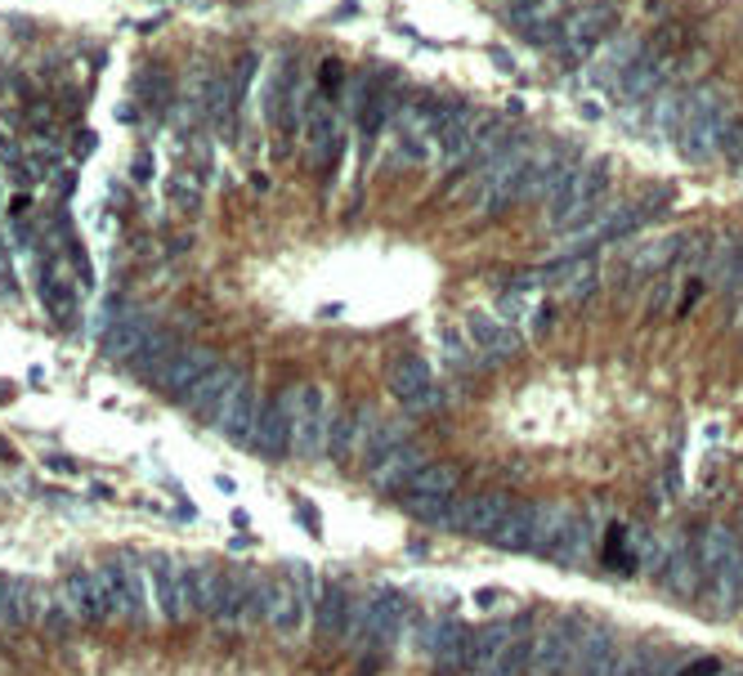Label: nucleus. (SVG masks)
I'll list each match as a JSON object with an SVG mask.
<instances>
[{
    "instance_id": "nucleus-16",
    "label": "nucleus",
    "mask_w": 743,
    "mask_h": 676,
    "mask_svg": "<svg viewBox=\"0 0 743 676\" xmlns=\"http://www.w3.org/2000/svg\"><path fill=\"white\" fill-rule=\"evenodd\" d=\"M614 23H618V10L610 6V0H592V6L565 14L561 37H555V50H561V59H578L592 46H601L614 32Z\"/></svg>"
},
{
    "instance_id": "nucleus-44",
    "label": "nucleus",
    "mask_w": 743,
    "mask_h": 676,
    "mask_svg": "<svg viewBox=\"0 0 743 676\" xmlns=\"http://www.w3.org/2000/svg\"><path fill=\"white\" fill-rule=\"evenodd\" d=\"M46 466H50V470H59V475H72V470H77V461H72V457H63V453H50V457H46Z\"/></svg>"
},
{
    "instance_id": "nucleus-3",
    "label": "nucleus",
    "mask_w": 743,
    "mask_h": 676,
    "mask_svg": "<svg viewBox=\"0 0 743 676\" xmlns=\"http://www.w3.org/2000/svg\"><path fill=\"white\" fill-rule=\"evenodd\" d=\"M734 130V112H730V99L716 90V86H699L690 99H685V117H681V152L690 161H712V152L725 148V135Z\"/></svg>"
},
{
    "instance_id": "nucleus-29",
    "label": "nucleus",
    "mask_w": 743,
    "mask_h": 676,
    "mask_svg": "<svg viewBox=\"0 0 743 676\" xmlns=\"http://www.w3.org/2000/svg\"><path fill=\"white\" fill-rule=\"evenodd\" d=\"M569 520H574V506L569 501H537L533 534H528V556H551L555 547H561Z\"/></svg>"
},
{
    "instance_id": "nucleus-40",
    "label": "nucleus",
    "mask_w": 743,
    "mask_h": 676,
    "mask_svg": "<svg viewBox=\"0 0 743 676\" xmlns=\"http://www.w3.org/2000/svg\"><path fill=\"white\" fill-rule=\"evenodd\" d=\"M327 457L340 461V466L354 457V408H336L331 435H327Z\"/></svg>"
},
{
    "instance_id": "nucleus-32",
    "label": "nucleus",
    "mask_w": 743,
    "mask_h": 676,
    "mask_svg": "<svg viewBox=\"0 0 743 676\" xmlns=\"http://www.w3.org/2000/svg\"><path fill=\"white\" fill-rule=\"evenodd\" d=\"M220 596H225V569H216L211 560H194L189 565V614L216 618Z\"/></svg>"
},
{
    "instance_id": "nucleus-14",
    "label": "nucleus",
    "mask_w": 743,
    "mask_h": 676,
    "mask_svg": "<svg viewBox=\"0 0 743 676\" xmlns=\"http://www.w3.org/2000/svg\"><path fill=\"white\" fill-rule=\"evenodd\" d=\"M667 46H681V32H663L654 46H645L641 54H636V63L618 77V99L623 103H645V99H654L658 95V86L667 81V68H672V50Z\"/></svg>"
},
{
    "instance_id": "nucleus-39",
    "label": "nucleus",
    "mask_w": 743,
    "mask_h": 676,
    "mask_svg": "<svg viewBox=\"0 0 743 676\" xmlns=\"http://www.w3.org/2000/svg\"><path fill=\"white\" fill-rule=\"evenodd\" d=\"M166 202L179 216H198L202 211V171H194V166H175L170 180H166Z\"/></svg>"
},
{
    "instance_id": "nucleus-4",
    "label": "nucleus",
    "mask_w": 743,
    "mask_h": 676,
    "mask_svg": "<svg viewBox=\"0 0 743 676\" xmlns=\"http://www.w3.org/2000/svg\"><path fill=\"white\" fill-rule=\"evenodd\" d=\"M610 193V161L592 157V161H574L569 176L561 180V189H555L546 198V220L555 233H565L569 225H578L583 216H592Z\"/></svg>"
},
{
    "instance_id": "nucleus-22",
    "label": "nucleus",
    "mask_w": 743,
    "mask_h": 676,
    "mask_svg": "<svg viewBox=\"0 0 743 676\" xmlns=\"http://www.w3.org/2000/svg\"><path fill=\"white\" fill-rule=\"evenodd\" d=\"M220 627H247V623H265V583L247 569L225 574V596L216 609Z\"/></svg>"
},
{
    "instance_id": "nucleus-42",
    "label": "nucleus",
    "mask_w": 743,
    "mask_h": 676,
    "mask_svg": "<svg viewBox=\"0 0 743 676\" xmlns=\"http://www.w3.org/2000/svg\"><path fill=\"white\" fill-rule=\"evenodd\" d=\"M0 291H6V296H19V282H14V269H10L6 247H0Z\"/></svg>"
},
{
    "instance_id": "nucleus-24",
    "label": "nucleus",
    "mask_w": 743,
    "mask_h": 676,
    "mask_svg": "<svg viewBox=\"0 0 743 676\" xmlns=\"http://www.w3.org/2000/svg\"><path fill=\"white\" fill-rule=\"evenodd\" d=\"M618 636L610 623H587L578 658H574V676H614L618 672Z\"/></svg>"
},
{
    "instance_id": "nucleus-43",
    "label": "nucleus",
    "mask_w": 743,
    "mask_h": 676,
    "mask_svg": "<svg viewBox=\"0 0 743 676\" xmlns=\"http://www.w3.org/2000/svg\"><path fill=\"white\" fill-rule=\"evenodd\" d=\"M721 672V663L716 658H699V663H690V667H681L676 676H716Z\"/></svg>"
},
{
    "instance_id": "nucleus-19",
    "label": "nucleus",
    "mask_w": 743,
    "mask_h": 676,
    "mask_svg": "<svg viewBox=\"0 0 743 676\" xmlns=\"http://www.w3.org/2000/svg\"><path fill=\"white\" fill-rule=\"evenodd\" d=\"M148 583H152V596H157V609H161L166 623L189 618V565L166 556V551H152L148 556Z\"/></svg>"
},
{
    "instance_id": "nucleus-35",
    "label": "nucleus",
    "mask_w": 743,
    "mask_h": 676,
    "mask_svg": "<svg viewBox=\"0 0 743 676\" xmlns=\"http://www.w3.org/2000/svg\"><path fill=\"white\" fill-rule=\"evenodd\" d=\"M148 336H152V331H148V318H139V314L112 318V322H108V331H103V355H108V359L130 364V359L143 350Z\"/></svg>"
},
{
    "instance_id": "nucleus-31",
    "label": "nucleus",
    "mask_w": 743,
    "mask_h": 676,
    "mask_svg": "<svg viewBox=\"0 0 743 676\" xmlns=\"http://www.w3.org/2000/svg\"><path fill=\"white\" fill-rule=\"evenodd\" d=\"M470 341L479 346V355L484 359H515L519 350H524V336H515L506 322H497V318H488V314H470Z\"/></svg>"
},
{
    "instance_id": "nucleus-17",
    "label": "nucleus",
    "mask_w": 743,
    "mask_h": 676,
    "mask_svg": "<svg viewBox=\"0 0 743 676\" xmlns=\"http://www.w3.org/2000/svg\"><path fill=\"white\" fill-rule=\"evenodd\" d=\"M242 368H234V364H220L216 372H207L189 395H184V404H189V412L198 417V421H211V426H225V417H229V408H234V399H238V390H242Z\"/></svg>"
},
{
    "instance_id": "nucleus-46",
    "label": "nucleus",
    "mask_w": 743,
    "mask_h": 676,
    "mask_svg": "<svg viewBox=\"0 0 743 676\" xmlns=\"http://www.w3.org/2000/svg\"><path fill=\"white\" fill-rule=\"evenodd\" d=\"M0 461H19V453L10 448V439H0Z\"/></svg>"
},
{
    "instance_id": "nucleus-9",
    "label": "nucleus",
    "mask_w": 743,
    "mask_h": 676,
    "mask_svg": "<svg viewBox=\"0 0 743 676\" xmlns=\"http://www.w3.org/2000/svg\"><path fill=\"white\" fill-rule=\"evenodd\" d=\"M457 484H462V470H457L453 461H430V466L399 493V506H404L413 520H422V525H444L448 506H453V497H457Z\"/></svg>"
},
{
    "instance_id": "nucleus-18",
    "label": "nucleus",
    "mask_w": 743,
    "mask_h": 676,
    "mask_svg": "<svg viewBox=\"0 0 743 676\" xmlns=\"http://www.w3.org/2000/svg\"><path fill=\"white\" fill-rule=\"evenodd\" d=\"M542 287L555 296V300H569V305H583L596 282H601V260L592 251H578V256H565V260H555L546 269H537Z\"/></svg>"
},
{
    "instance_id": "nucleus-12",
    "label": "nucleus",
    "mask_w": 743,
    "mask_h": 676,
    "mask_svg": "<svg viewBox=\"0 0 743 676\" xmlns=\"http://www.w3.org/2000/svg\"><path fill=\"white\" fill-rule=\"evenodd\" d=\"M470 640H475V632L466 623H457V618H430L422 627V636H417V645L426 649L435 676H462V672H470Z\"/></svg>"
},
{
    "instance_id": "nucleus-10",
    "label": "nucleus",
    "mask_w": 743,
    "mask_h": 676,
    "mask_svg": "<svg viewBox=\"0 0 743 676\" xmlns=\"http://www.w3.org/2000/svg\"><path fill=\"white\" fill-rule=\"evenodd\" d=\"M583 632L587 623L583 618H555L537 632L533 640V663L524 676H569L574 672V658H578V645H583Z\"/></svg>"
},
{
    "instance_id": "nucleus-6",
    "label": "nucleus",
    "mask_w": 743,
    "mask_h": 676,
    "mask_svg": "<svg viewBox=\"0 0 743 676\" xmlns=\"http://www.w3.org/2000/svg\"><path fill=\"white\" fill-rule=\"evenodd\" d=\"M283 395H287V412H291V457H300V461L327 457V435H331V417H336V408L327 404V390L318 381H291Z\"/></svg>"
},
{
    "instance_id": "nucleus-20",
    "label": "nucleus",
    "mask_w": 743,
    "mask_h": 676,
    "mask_svg": "<svg viewBox=\"0 0 743 676\" xmlns=\"http://www.w3.org/2000/svg\"><path fill=\"white\" fill-rule=\"evenodd\" d=\"M430 466V457H426V448L422 444H413V439H404V444H395V448H386L377 461H367V484L377 488V493H390V497H399L422 470Z\"/></svg>"
},
{
    "instance_id": "nucleus-2",
    "label": "nucleus",
    "mask_w": 743,
    "mask_h": 676,
    "mask_svg": "<svg viewBox=\"0 0 743 676\" xmlns=\"http://www.w3.org/2000/svg\"><path fill=\"white\" fill-rule=\"evenodd\" d=\"M511 139H515V130L506 126L502 112L457 108L453 121L439 130V152H444V166H453V171H475L479 161L502 152Z\"/></svg>"
},
{
    "instance_id": "nucleus-48",
    "label": "nucleus",
    "mask_w": 743,
    "mask_h": 676,
    "mask_svg": "<svg viewBox=\"0 0 743 676\" xmlns=\"http://www.w3.org/2000/svg\"><path fill=\"white\" fill-rule=\"evenodd\" d=\"M716 676H743V672H716Z\"/></svg>"
},
{
    "instance_id": "nucleus-36",
    "label": "nucleus",
    "mask_w": 743,
    "mask_h": 676,
    "mask_svg": "<svg viewBox=\"0 0 743 676\" xmlns=\"http://www.w3.org/2000/svg\"><path fill=\"white\" fill-rule=\"evenodd\" d=\"M256 426H260V395H256L251 381H242V390H238V399H234V408H229V417H225L220 430L238 448H256Z\"/></svg>"
},
{
    "instance_id": "nucleus-30",
    "label": "nucleus",
    "mask_w": 743,
    "mask_h": 676,
    "mask_svg": "<svg viewBox=\"0 0 743 676\" xmlns=\"http://www.w3.org/2000/svg\"><path fill=\"white\" fill-rule=\"evenodd\" d=\"M681 672V649L672 645H636L618 654L614 676H676Z\"/></svg>"
},
{
    "instance_id": "nucleus-28",
    "label": "nucleus",
    "mask_w": 743,
    "mask_h": 676,
    "mask_svg": "<svg viewBox=\"0 0 743 676\" xmlns=\"http://www.w3.org/2000/svg\"><path fill=\"white\" fill-rule=\"evenodd\" d=\"M112 565H117L121 596H126V627H143L148 623V560H139L135 551H117Z\"/></svg>"
},
{
    "instance_id": "nucleus-11",
    "label": "nucleus",
    "mask_w": 743,
    "mask_h": 676,
    "mask_svg": "<svg viewBox=\"0 0 743 676\" xmlns=\"http://www.w3.org/2000/svg\"><path fill=\"white\" fill-rule=\"evenodd\" d=\"M386 386H390V395H395L408 412H444V390H439V381H435V372H430V364H426L422 355H399V359H390Z\"/></svg>"
},
{
    "instance_id": "nucleus-8",
    "label": "nucleus",
    "mask_w": 743,
    "mask_h": 676,
    "mask_svg": "<svg viewBox=\"0 0 743 676\" xmlns=\"http://www.w3.org/2000/svg\"><path fill=\"white\" fill-rule=\"evenodd\" d=\"M309 600H318V583L305 565H291L283 578L265 583V627L278 636H296L309 618Z\"/></svg>"
},
{
    "instance_id": "nucleus-7",
    "label": "nucleus",
    "mask_w": 743,
    "mask_h": 676,
    "mask_svg": "<svg viewBox=\"0 0 743 676\" xmlns=\"http://www.w3.org/2000/svg\"><path fill=\"white\" fill-rule=\"evenodd\" d=\"M404 618H408V600L395 587H377L354 605L349 640H358L367 654H386V649H395V636H399Z\"/></svg>"
},
{
    "instance_id": "nucleus-13",
    "label": "nucleus",
    "mask_w": 743,
    "mask_h": 676,
    "mask_svg": "<svg viewBox=\"0 0 743 676\" xmlns=\"http://www.w3.org/2000/svg\"><path fill=\"white\" fill-rule=\"evenodd\" d=\"M511 493L502 488H479V493H466V497H453L448 516H444V529L448 534H466V538H488L497 529V520L511 511Z\"/></svg>"
},
{
    "instance_id": "nucleus-23",
    "label": "nucleus",
    "mask_w": 743,
    "mask_h": 676,
    "mask_svg": "<svg viewBox=\"0 0 743 676\" xmlns=\"http://www.w3.org/2000/svg\"><path fill=\"white\" fill-rule=\"evenodd\" d=\"M699 556H694V543L690 538H667V551H663V565H658V587L672 596V600H694L699 596Z\"/></svg>"
},
{
    "instance_id": "nucleus-34",
    "label": "nucleus",
    "mask_w": 743,
    "mask_h": 676,
    "mask_svg": "<svg viewBox=\"0 0 743 676\" xmlns=\"http://www.w3.org/2000/svg\"><path fill=\"white\" fill-rule=\"evenodd\" d=\"M77 623H81V618H77L68 592H63V587H41V596H37V627H41L46 636L63 640V636L77 632Z\"/></svg>"
},
{
    "instance_id": "nucleus-15",
    "label": "nucleus",
    "mask_w": 743,
    "mask_h": 676,
    "mask_svg": "<svg viewBox=\"0 0 743 676\" xmlns=\"http://www.w3.org/2000/svg\"><path fill=\"white\" fill-rule=\"evenodd\" d=\"M300 148H305V166L309 171H331L340 148H345V121L336 117L331 103H309L305 121H300Z\"/></svg>"
},
{
    "instance_id": "nucleus-38",
    "label": "nucleus",
    "mask_w": 743,
    "mask_h": 676,
    "mask_svg": "<svg viewBox=\"0 0 743 676\" xmlns=\"http://www.w3.org/2000/svg\"><path fill=\"white\" fill-rule=\"evenodd\" d=\"M641 50H645V46H641V37H627V32H623V37H614V41L605 46L601 63L592 68V81H596V86H610V81H618V77H623V72L636 63V54H641Z\"/></svg>"
},
{
    "instance_id": "nucleus-25",
    "label": "nucleus",
    "mask_w": 743,
    "mask_h": 676,
    "mask_svg": "<svg viewBox=\"0 0 743 676\" xmlns=\"http://www.w3.org/2000/svg\"><path fill=\"white\" fill-rule=\"evenodd\" d=\"M37 291H41V300H46V309H50V318L59 327H77V318H81V291L68 282V269H59L55 260H46L41 274H37Z\"/></svg>"
},
{
    "instance_id": "nucleus-49",
    "label": "nucleus",
    "mask_w": 743,
    "mask_h": 676,
    "mask_svg": "<svg viewBox=\"0 0 743 676\" xmlns=\"http://www.w3.org/2000/svg\"><path fill=\"white\" fill-rule=\"evenodd\" d=\"M234 6H242V0H234Z\"/></svg>"
},
{
    "instance_id": "nucleus-37",
    "label": "nucleus",
    "mask_w": 743,
    "mask_h": 676,
    "mask_svg": "<svg viewBox=\"0 0 743 676\" xmlns=\"http://www.w3.org/2000/svg\"><path fill=\"white\" fill-rule=\"evenodd\" d=\"M533 511H537V501H511V511L497 520V529H493L484 543H493L497 551H528Z\"/></svg>"
},
{
    "instance_id": "nucleus-27",
    "label": "nucleus",
    "mask_w": 743,
    "mask_h": 676,
    "mask_svg": "<svg viewBox=\"0 0 743 676\" xmlns=\"http://www.w3.org/2000/svg\"><path fill=\"white\" fill-rule=\"evenodd\" d=\"M318 623V640H345L349 636V627H354V592L345 587V583H323V592H318V614H314Z\"/></svg>"
},
{
    "instance_id": "nucleus-26",
    "label": "nucleus",
    "mask_w": 743,
    "mask_h": 676,
    "mask_svg": "<svg viewBox=\"0 0 743 676\" xmlns=\"http://www.w3.org/2000/svg\"><path fill=\"white\" fill-rule=\"evenodd\" d=\"M256 453L278 461L291 453V412H287V395L278 390L274 399L260 404V426H256Z\"/></svg>"
},
{
    "instance_id": "nucleus-21",
    "label": "nucleus",
    "mask_w": 743,
    "mask_h": 676,
    "mask_svg": "<svg viewBox=\"0 0 743 676\" xmlns=\"http://www.w3.org/2000/svg\"><path fill=\"white\" fill-rule=\"evenodd\" d=\"M220 368V355L211 350V346H179L170 359H166V368L152 377V386L161 390V395H170V399H184L189 395L207 372H216Z\"/></svg>"
},
{
    "instance_id": "nucleus-33",
    "label": "nucleus",
    "mask_w": 743,
    "mask_h": 676,
    "mask_svg": "<svg viewBox=\"0 0 743 676\" xmlns=\"http://www.w3.org/2000/svg\"><path fill=\"white\" fill-rule=\"evenodd\" d=\"M592 551H596V516L592 511H574V520H569L561 547L551 551V560L565 565V569H578V565L592 560Z\"/></svg>"
},
{
    "instance_id": "nucleus-41",
    "label": "nucleus",
    "mask_w": 743,
    "mask_h": 676,
    "mask_svg": "<svg viewBox=\"0 0 743 676\" xmlns=\"http://www.w3.org/2000/svg\"><path fill=\"white\" fill-rule=\"evenodd\" d=\"M143 81H148V86H143V99H148L152 108H161V103H166V72L148 68V72H143Z\"/></svg>"
},
{
    "instance_id": "nucleus-45",
    "label": "nucleus",
    "mask_w": 743,
    "mask_h": 676,
    "mask_svg": "<svg viewBox=\"0 0 743 676\" xmlns=\"http://www.w3.org/2000/svg\"><path fill=\"white\" fill-rule=\"evenodd\" d=\"M148 176H152V166H148V157H139L135 161V180H148Z\"/></svg>"
},
{
    "instance_id": "nucleus-5",
    "label": "nucleus",
    "mask_w": 743,
    "mask_h": 676,
    "mask_svg": "<svg viewBox=\"0 0 743 676\" xmlns=\"http://www.w3.org/2000/svg\"><path fill=\"white\" fill-rule=\"evenodd\" d=\"M569 166H574V152L569 148H561V143H551V148H533V157H528V166L519 171V180L502 193V198H493V202H484L479 207V216H506V211H515V207H524V202H546L555 189H561V180L569 176Z\"/></svg>"
},
{
    "instance_id": "nucleus-1",
    "label": "nucleus",
    "mask_w": 743,
    "mask_h": 676,
    "mask_svg": "<svg viewBox=\"0 0 743 676\" xmlns=\"http://www.w3.org/2000/svg\"><path fill=\"white\" fill-rule=\"evenodd\" d=\"M694 556L707 583V614L734 618L743 609V538L730 525L712 520L694 534Z\"/></svg>"
},
{
    "instance_id": "nucleus-47",
    "label": "nucleus",
    "mask_w": 743,
    "mask_h": 676,
    "mask_svg": "<svg viewBox=\"0 0 743 676\" xmlns=\"http://www.w3.org/2000/svg\"><path fill=\"white\" fill-rule=\"evenodd\" d=\"M730 322H734V327H739V331H743V296H739V300H734V314H730Z\"/></svg>"
}]
</instances>
